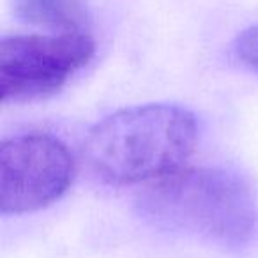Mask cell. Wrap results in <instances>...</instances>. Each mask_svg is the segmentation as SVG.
Listing matches in <instances>:
<instances>
[{
	"mask_svg": "<svg viewBox=\"0 0 258 258\" xmlns=\"http://www.w3.org/2000/svg\"><path fill=\"white\" fill-rule=\"evenodd\" d=\"M198 138L195 115L177 104H140L104 117L89 131L83 156L115 186L152 182L177 172Z\"/></svg>",
	"mask_w": 258,
	"mask_h": 258,
	"instance_id": "1",
	"label": "cell"
},
{
	"mask_svg": "<svg viewBox=\"0 0 258 258\" xmlns=\"http://www.w3.org/2000/svg\"><path fill=\"white\" fill-rule=\"evenodd\" d=\"M138 205L158 225L230 247L247 242L258 221L253 187L225 168H179L152 180Z\"/></svg>",
	"mask_w": 258,
	"mask_h": 258,
	"instance_id": "2",
	"label": "cell"
},
{
	"mask_svg": "<svg viewBox=\"0 0 258 258\" xmlns=\"http://www.w3.org/2000/svg\"><path fill=\"white\" fill-rule=\"evenodd\" d=\"M87 32L8 36L0 41L2 101H25L62 89L94 57Z\"/></svg>",
	"mask_w": 258,
	"mask_h": 258,
	"instance_id": "3",
	"label": "cell"
},
{
	"mask_svg": "<svg viewBox=\"0 0 258 258\" xmlns=\"http://www.w3.org/2000/svg\"><path fill=\"white\" fill-rule=\"evenodd\" d=\"M75 159L58 138L27 133L0 147V211L27 214L48 207L69 189Z\"/></svg>",
	"mask_w": 258,
	"mask_h": 258,
	"instance_id": "4",
	"label": "cell"
},
{
	"mask_svg": "<svg viewBox=\"0 0 258 258\" xmlns=\"http://www.w3.org/2000/svg\"><path fill=\"white\" fill-rule=\"evenodd\" d=\"M16 18L58 34L87 32L90 13L85 0H13Z\"/></svg>",
	"mask_w": 258,
	"mask_h": 258,
	"instance_id": "5",
	"label": "cell"
},
{
	"mask_svg": "<svg viewBox=\"0 0 258 258\" xmlns=\"http://www.w3.org/2000/svg\"><path fill=\"white\" fill-rule=\"evenodd\" d=\"M235 53L244 64L258 71V25L239 34L235 39Z\"/></svg>",
	"mask_w": 258,
	"mask_h": 258,
	"instance_id": "6",
	"label": "cell"
}]
</instances>
